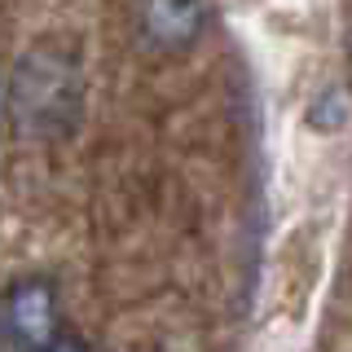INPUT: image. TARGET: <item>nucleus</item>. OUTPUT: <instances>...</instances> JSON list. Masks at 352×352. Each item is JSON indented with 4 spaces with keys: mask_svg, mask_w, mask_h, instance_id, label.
Instances as JSON below:
<instances>
[{
    "mask_svg": "<svg viewBox=\"0 0 352 352\" xmlns=\"http://www.w3.org/2000/svg\"><path fill=\"white\" fill-rule=\"evenodd\" d=\"M62 330V291L53 278L27 273L0 291V344L14 352H40Z\"/></svg>",
    "mask_w": 352,
    "mask_h": 352,
    "instance_id": "f03ea898",
    "label": "nucleus"
},
{
    "mask_svg": "<svg viewBox=\"0 0 352 352\" xmlns=\"http://www.w3.org/2000/svg\"><path fill=\"white\" fill-rule=\"evenodd\" d=\"M84 80L80 62L58 44H36L22 53L9 80V119L27 137H58L80 119Z\"/></svg>",
    "mask_w": 352,
    "mask_h": 352,
    "instance_id": "f257e3e1",
    "label": "nucleus"
},
{
    "mask_svg": "<svg viewBox=\"0 0 352 352\" xmlns=\"http://www.w3.org/2000/svg\"><path fill=\"white\" fill-rule=\"evenodd\" d=\"M207 0H137L132 27L137 40L154 53H185L207 31Z\"/></svg>",
    "mask_w": 352,
    "mask_h": 352,
    "instance_id": "7ed1b4c3",
    "label": "nucleus"
},
{
    "mask_svg": "<svg viewBox=\"0 0 352 352\" xmlns=\"http://www.w3.org/2000/svg\"><path fill=\"white\" fill-rule=\"evenodd\" d=\"M40 352H97V348L88 344L84 335H75V330H62V335H53Z\"/></svg>",
    "mask_w": 352,
    "mask_h": 352,
    "instance_id": "20e7f679",
    "label": "nucleus"
}]
</instances>
